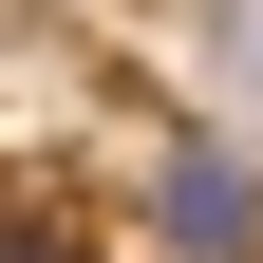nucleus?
I'll use <instances>...</instances> for the list:
<instances>
[{
	"label": "nucleus",
	"instance_id": "7ed1b4c3",
	"mask_svg": "<svg viewBox=\"0 0 263 263\" xmlns=\"http://www.w3.org/2000/svg\"><path fill=\"white\" fill-rule=\"evenodd\" d=\"M0 263H113V226H94V207H38V188H19V207H0Z\"/></svg>",
	"mask_w": 263,
	"mask_h": 263
},
{
	"label": "nucleus",
	"instance_id": "f03ea898",
	"mask_svg": "<svg viewBox=\"0 0 263 263\" xmlns=\"http://www.w3.org/2000/svg\"><path fill=\"white\" fill-rule=\"evenodd\" d=\"M151 57L188 76V113H207V132H245V151H263V0H170Z\"/></svg>",
	"mask_w": 263,
	"mask_h": 263
},
{
	"label": "nucleus",
	"instance_id": "f257e3e1",
	"mask_svg": "<svg viewBox=\"0 0 263 263\" xmlns=\"http://www.w3.org/2000/svg\"><path fill=\"white\" fill-rule=\"evenodd\" d=\"M94 226H113V263H263V151L207 132V113H170V132L113 170Z\"/></svg>",
	"mask_w": 263,
	"mask_h": 263
}]
</instances>
